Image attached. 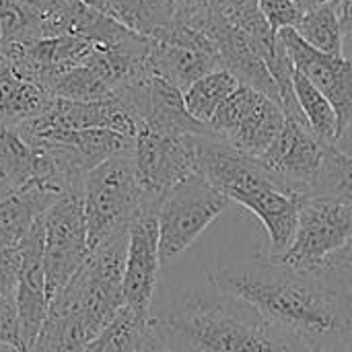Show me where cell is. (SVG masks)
Instances as JSON below:
<instances>
[{"mask_svg":"<svg viewBox=\"0 0 352 352\" xmlns=\"http://www.w3.org/2000/svg\"><path fill=\"white\" fill-rule=\"evenodd\" d=\"M140 128L175 136H212L210 128L188 111L184 93L159 76H153L148 82V97Z\"/></svg>","mask_w":352,"mask_h":352,"instance_id":"18","label":"cell"},{"mask_svg":"<svg viewBox=\"0 0 352 352\" xmlns=\"http://www.w3.org/2000/svg\"><path fill=\"white\" fill-rule=\"evenodd\" d=\"M12 192H14V190H12V188H10V186L0 177V200H4L6 196H10Z\"/></svg>","mask_w":352,"mask_h":352,"instance_id":"39","label":"cell"},{"mask_svg":"<svg viewBox=\"0 0 352 352\" xmlns=\"http://www.w3.org/2000/svg\"><path fill=\"white\" fill-rule=\"evenodd\" d=\"M138 352H179L175 351L161 334H159V330L153 326V322H151V326H148V332H146V336H144V340H142V344H140V351Z\"/></svg>","mask_w":352,"mask_h":352,"instance_id":"35","label":"cell"},{"mask_svg":"<svg viewBox=\"0 0 352 352\" xmlns=\"http://www.w3.org/2000/svg\"><path fill=\"white\" fill-rule=\"evenodd\" d=\"M295 31L307 41L311 47L332 54L344 56V33L340 23V0L324 2L307 12H303Z\"/></svg>","mask_w":352,"mask_h":352,"instance_id":"23","label":"cell"},{"mask_svg":"<svg viewBox=\"0 0 352 352\" xmlns=\"http://www.w3.org/2000/svg\"><path fill=\"white\" fill-rule=\"evenodd\" d=\"M340 23L344 39H352V0H340Z\"/></svg>","mask_w":352,"mask_h":352,"instance_id":"36","label":"cell"},{"mask_svg":"<svg viewBox=\"0 0 352 352\" xmlns=\"http://www.w3.org/2000/svg\"><path fill=\"white\" fill-rule=\"evenodd\" d=\"M352 239V202L330 198H303L291 245L274 262L297 268H320ZM264 256V254H262Z\"/></svg>","mask_w":352,"mask_h":352,"instance_id":"7","label":"cell"},{"mask_svg":"<svg viewBox=\"0 0 352 352\" xmlns=\"http://www.w3.org/2000/svg\"><path fill=\"white\" fill-rule=\"evenodd\" d=\"M239 85L241 82L229 70H225V68L214 70V72L202 76L200 80H196L184 93L186 107L198 122L208 126V122L212 120L217 109L239 89Z\"/></svg>","mask_w":352,"mask_h":352,"instance_id":"27","label":"cell"},{"mask_svg":"<svg viewBox=\"0 0 352 352\" xmlns=\"http://www.w3.org/2000/svg\"><path fill=\"white\" fill-rule=\"evenodd\" d=\"M328 146L330 144L322 142L307 126L287 120L276 142L258 161L303 198L322 167Z\"/></svg>","mask_w":352,"mask_h":352,"instance_id":"16","label":"cell"},{"mask_svg":"<svg viewBox=\"0 0 352 352\" xmlns=\"http://www.w3.org/2000/svg\"><path fill=\"white\" fill-rule=\"evenodd\" d=\"M23 138L27 142H60L68 146L87 173L111 157L134 153V138L111 130H54Z\"/></svg>","mask_w":352,"mask_h":352,"instance_id":"19","label":"cell"},{"mask_svg":"<svg viewBox=\"0 0 352 352\" xmlns=\"http://www.w3.org/2000/svg\"><path fill=\"white\" fill-rule=\"evenodd\" d=\"M287 116L276 101L264 93L239 85V89L217 109L208 122L212 138L262 159L280 136Z\"/></svg>","mask_w":352,"mask_h":352,"instance_id":"6","label":"cell"},{"mask_svg":"<svg viewBox=\"0 0 352 352\" xmlns=\"http://www.w3.org/2000/svg\"><path fill=\"white\" fill-rule=\"evenodd\" d=\"M91 47L93 43L78 35H56L6 43L0 47V56L21 78L52 95L58 80L78 66Z\"/></svg>","mask_w":352,"mask_h":352,"instance_id":"11","label":"cell"},{"mask_svg":"<svg viewBox=\"0 0 352 352\" xmlns=\"http://www.w3.org/2000/svg\"><path fill=\"white\" fill-rule=\"evenodd\" d=\"M336 148H340L342 153H346V155H351L352 157V122L342 130V134L338 136V140H336V144H334Z\"/></svg>","mask_w":352,"mask_h":352,"instance_id":"37","label":"cell"},{"mask_svg":"<svg viewBox=\"0 0 352 352\" xmlns=\"http://www.w3.org/2000/svg\"><path fill=\"white\" fill-rule=\"evenodd\" d=\"M43 37V21L29 0H0V41L21 43Z\"/></svg>","mask_w":352,"mask_h":352,"instance_id":"29","label":"cell"},{"mask_svg":"<svg viewBox=\"0 0 352 352\" xmlns=\"http://www.w3.org/2000/svg\"><path fill=\"white\" fill-rule=\"evenodd\" d=\"M153 314H140L132 307H122L85 349V352H138L148 332Z\"/></svg>","mask_w":352,"mask_h":352,"instance_id":"24","label":"cell"},{"mask_svg":"<svg viewBox=\"0 0 352 352\" xmlns=\"http://www.w3.org/2000/svg\"><path fill=\"white\" fill-rule=\"evenodd\" d=\"M344 352H352V349H351V351H344Z\"/></svg>","mask_w":352,"mask_h":352,"instance_id":"40","label":"cell"},{"mask_svg":"<svg viewBox=\"0 0 352 352\" xmlns=\"http://www.w3.org/2000/svg\"><path fill=\"white\" fill-rule=\"evenodd\" d=\"M89 254L82 196H62L43 214V258L50 299L72 280Z\"/></svg>","mask_w":352,"mask_h":352,"instance_id":"10","label":"cell"},{"mask_svg":"<svg viewBox=\"0 0 352 352\" xmlns=\"http://www.w3.org/2000/svg\"><path fill=\"white\" fill-rule=\"evenodd\" d=\"M221 54L214 41L179 21L151 37L148 70L153 76L163 78L182 93H186L202 76L221 70Z\"/></svg>","mask_w":352,"mask_h":352,"instance_id":"8","label":"cell"},{"mask_svg":"<svg viewBox=\"0 0 352 352\" xmlns=\"http://www.w3.org/2000/svg\"><path fill=\"white\" fill-rule=\"evenodd\" d=\"M322 266L352 291V239L340 252L332 254Z\"/></svg>","mask_w":352,"mask_h":352,"instance_id":"34","label":"cell"},{"mask_svg":"<svg viewBox=\"0 0 352 352\" xmlns=\"http://www.w3.org/2000/svg\"><path fill=\"white\" fill-rule=\"evenodd\" d=\"M56 99L68 101H99L113 97L101 76L85 62L74 66L68 74H64L52 91Z\"/></svg>","mask_w":352,"mask_h":352,"instance_id":"30","label":"cell"},{"mask_svg":"<svg viewBox=\"0 0 352 352\" xmlns=\"http://www.w3.org/2000/svg\"><path fill=\"white\" fill-rule=\"evenodd\" d=\"M60 200L56 194L33 184L14 190L0 200V250L19 248L39 219Z\"/></svg>","mask_w":352,"mask_h":352,"instance_id":"20","label":"cell"},{"mask_svg":"<svg viewBox=\"0 0 352 352\" xmlns=\"http://www.w3.org/2000/svg\"><path fill=\"white\" fill-rule=\"evenodd\" d=\"M97 330L70 289H62L50 303L47 318L31 352H85Z\"/></svg>","mask_w":352,"mask_h":352,"instance_id":"17","label":"cell"},{"mask_svg":"<svg viewBox=\"0 0 352 352\" xmlns=\"http://www.w3.org/2000/svg\"><path fill=\"white\" fill-rule=\"evenodd\" d=\"M146 206L132 155H118L91 169L82 188L89 250H97L109 237L130 229Z\"/></svg>","mask_w":352,"mask_h":352,"instance_id":"4","label":"cell"},{"mask_svg":"<svg viewBox=\"0 0 352 352\" xmlns=\"http://www.w3.org/2000/svg\"><path fill=\"white\" fill-rule=\"evenodd\" d=\"M159 223L155 208H144L128 229L126 266H124V305L140 314H151L157 289L159 268Z\"/></svg>","mask_w":352,"mask_h":352,"instance_id":"14","label":"cell"},{"mask_svg":"<svg viewBox=\"0 0 352 352\" xmlns=\"http://www.w3.org/2000/svg\"><path fill=\"white\" fill-rule=\"evenodd\" d=\"M295 95L299 101V107L307 120V126L311 128V132L326 144H336L338 136H340V128H338V118L336 111L332 107V103L324 97V93L305 76L295 68Z\"/></svg>","mask_w":352,"mask_h":352,"instance_id":"26","label":"cell"},{"mask_svg":"<svg viewBox=\"0 0 352 352\" xmlns=\"http://www.w3.org/2000/svg\"><path fill=\"white\" fill-rule=\"evenodd\" d=\"M35 161V146L16 128L0 124V177L12 190H21L33 182Z\"/></svg>","mask_w":352,"mask_h":352,"instance_id":"25","label":"cell"},{"mask_svg":"<svg viewBox=\"0 0 352 352\" xmlns=\"http://www.w3.org/2000/svg\"><path fill=\"white\" fill-rule=\"evenodd\" d=\"M0 47H2V41H0Z\"/></svg>","mask_w":352,"mask_h":352,"instance_id":"41","label":"cell"},{"mask_svg":"<svg viewBox=\"0 0 352 352\" xmlns=\"http://www.w3.org/2000/svg\"><path fill=\"white\" fill-rule=\"evenodd\" d=\"M198 175L210 182L231 202L258 217L270 237V252L283 254L295 235L301 196L289 190L262 161L212 138L194 136Z\"/></svg>","mask_w":352,"mask_h":352,"instance_id":"3","label":"cell"},{"mask_svg":"<svg viewBox=\"0 0 352 352\" xmlns=\"http://www.w3.org/2000/svg\"><path fill=\"white\" fill-rule=\"evenodd\" d=\"M258 8L274 35L283 29H295L303 16V10H299L293 0H258Z\"/></svg>","mask_w":352,"mask_h":352,"instance_id":"31","label":"cell"},{"mask_svg":"<svg viewBox=\"0 0 352 352\" xmlns=\"http://www.w3.org/2000/svg\"><path fill=\"white\" fill-rule=\"evenodd\" d=\"M208 285L245 299L309 352L352 349V291L324 266L297 268L258 254L214 268Z\"/></svg>","mask_w":352,"mask_h":352,"instance_id":"1","label":"cell"},{"mask_svg":"<svg viewBox=\"0 0 352 352\" xmlns=\"http://www.w3.org/2000/svg\"><path fill=\"white\" fill-rule=\"evenodd\" d=\"M134 167L146 206L157 208L177 184L198 173L194 136H175L140 128L134 138Z\"/></svg>","mask_w":352,"mask_h":352,"instance_id":"9","label":"cell"},{"mask_svg":"<svg viewBox=\"0 0 352 352\" xmlns=\"http://www.w3.org/2000/svg\"><path fill=\"white\" fill-rule=\"evenodd\" d=\"M0 346H14L23 351L21 322L14 297H0Z\"/></svg>","mask_w":352,"mask_h":352,"instance_id":"32","label":"cell"},{"mask_svg":"<svg viewBox=\"0 0 352 352\" xmlns=\"http://www.w3.org/2000/svg\"><path fill=\"white\" fill-rule=\"evenodd\" d=\"M52 95L21 78L0 56V124L19 128L39 118L52 103Z\"/></svg>","mask_w":352,"mask_h":352,"instance_id":"21","label":"cell"},{"mask_svg":"<svg viewBox=\"0 0 352 352\" xmlns=\"http://www.w3.org/2000/svg\"><path fill=\"white\" fill-rule=\"evenodd\" d=\"M285 45L293 66L305 74L332 103L340 134L352 122V60L346 56H332L311 47L295 29L276 33Z\"/></svg>","mask_w":352,"mask_h":352,"instance_id":"13","label":"cell"},{"mask_svg":"<svg viewBox=\"0 0 352 352\" xmlns=\"http://www.w3.org/2000/svg\"><path fill=\"white\" fill-rule=\"evenodd\" d=\"M151 322L179 352H309L245 299L212 285L184 291Z\"/></svg>","mask_w":352,"mask_h":352,"instance_id":"2","label":"cell"},{"mask_svg":"<svg viewBox=\"0 0 352 352\" xmlns=\"http://www.w3.org/2000/svg\"><path fill=\"white\" fill-rule=\"evenodd\" d=\"M21 272V250H0V297H14Z\"/></svg>","mask_w":352,"mask_h":352,"instance_id":"33","label":"cell"},{"mask_svg":"<svg viewBox=\"0 0 352 352\" xmlns=\"http://www.w3.org/2000/svg\"><path fill=\"white\" fill-rule=\"evenodd\" d=\"M95 8L144 37H155L175 21V0H97Z\"/></svg>","mask_w":352,"mask_h":352,"instance_id":"22","label":"cell"},{"mask_svg":"<svg viewBox=\"0 0 352 352\" xmlns=\"http://www.w3.org/2000/svg\"><path fill=\"white\" fill-rule=\"evenodd\" d=\"M19 250H21V272L14 291V303L19 309L23 351L31 352L52 303L47 293L45 258H43V219L35 223V227L23 239Z\"/></svg>","mask_w":352,"mask_h":352,"instance_id":"15","label":"cell"},{"mask_svg":"<svg viewBox=\"0 0 352 352\" xmlns=\"http://www.w3.org/2000/svg\"><path fill=\"white\" fill-rule=\"evenodd\" d=\"M231 204L225 194L198 173L169 190L155 208L161 264H169L188 252Z\"/></svg>","mask_w":352,"mask_h":352,"instance_id":"5","label":"cell"},{"mask_svg":"<svg viewBox=\"0 0 352 352\" xmlns=\"http://www.w3.org/2000/svg\"><path fill=\"white\" fill-rule=\"evenodd\" d=\"M324 2H332V0H293V4L303 12H307V10H311V8H316V6H320Z\"/></svg>","mask_w":352,"mask_h":352,"instance_id":"38","label":"cell"},{"mask_svg":"<svg viewBox=\"0 0 352 352\" xmlns=\"http://www.w3.org/2000/svg\"><path fill=\"white\" fill-rule=\"evenodd\" d=\"M140 128L134 111L118 97L99 101H68L52 99L50 107L35 120L19 126L23 136L54 132V130H111L136 138Z\"/></svg>","mask_w":352,"mask_h":352,"instance_id":"12","label":"cell"},{"mask_svg":"<svg viewBox=\"0 0 352 352\" xmlns=\"http://www.w3.org/2000/svg\"><path fill=\"white\" fill-rule=\"evenodd\" d=\"M303 198H330L352 202V157L330 144L322 167ZM301 198V200H303Z\"/></svg>","mask_w":352,"mask_h":352,"instance_id":"28","label":"cell"}]
</instances>
